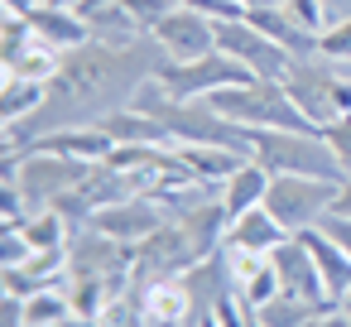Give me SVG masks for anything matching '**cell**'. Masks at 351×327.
<instances>
[{
  "label": "cell",
  "instance_id": "37",
  "mask_svg": "<svg viewBox=\"0 0 351 327\" xmlns=\"http://www.w3.org/2000/svg\"><path fill=\"white\" fill-rule=\"evenodd\" d=\"M49 5H63V10H77V0H49Z\"/></svg>",
  "mask_w": 351,
  "mask_h": 327
},
{
  "label": "cell",
  "instance_id": "16",
  "mask_svg": "<svg viewBox=\"0 0 351 327\" xmlns=\"http://www.w3.org/2000/svg\"><path fill=\"white\" fill-rule=\"evenodd\" d=\"M183 284H188V293H193V308H197V313H212V308H217V298L236 293V279H231L226 250H217V255L197 260L193 269H183Z\"/></svg>",
  "mask_w": 351,
  "mask_h": 327
},
{
  "label": "cell",
  "instance_id": "25",
  "mask_svg": "<svg viewBox=\"0 0 351 327\" xmlns=\"http://www.w3.org/2000/svg\"><path fill=\"white\" fill-rule=\"evenodd\" d=\"M317 53L337 58V63H351V20H337L317 34Z\"/></svg>",
  "mask_w": 351,
  "mask_h": 327
},
{
  "label": "cell",
  "instance_id": "28",
  "mask_svg": "<svg viewBox=\"0 0 351 327\" xmlns=\"http://www.w3.org/2000/svg\"><path fill=\"white\" fill-rule=\"evenodd\" d=\"M322 140L332 145V154L341 159V169L351 173V111L346 116H337L332 125H322Z\"/></svg>",
  "mask_w": 351,
  "mask_h": 327
},
{
  "label": "cell",
  "instance_id": "30",
  "mask_svg": "<svg viewBox=\"0 0 351 327\" xmlns=\"http://www.w3.org/2000/svg\"><path fill=\"white\" fill-rule=\"evenodd\" d=\"M183 5H193L207 20H245V5H236V0H183Z\"/></svg>",
  "mask_w": 351,
  "mask_h": 327
},
{
  "label": "cell",
  "instance_id": "19",
  "mask_svg": "<svg viewBox=\"0 0 351 327\" xmlns=\"http://www.w3.org/2000/svg\"><path fill=\"white\" fill-rule=\"evenodd\" d=\"M289 241V231L265 212V207H255V212H245V217H236L231 226H226V245L231 250H255V255H269L274 245H284Z\"/></svg>",
  "mask_w": 351,
  "mask_h": 327
},
{
  "label": "cell",
  "instance_id": "22",
  "mask_svg": "<svg viewBox=\"0 0 351 327\" xmlns=\"http://www.w3.org/2000/svg\"><path fill=\"white\" fill-rule=\"evenodd\" d=\"M87 25H92V39L116 44V49H125V44H135V39H145V34H140V25H135V15L125 10V0H111V5L92 10V15H87Z\"/></svg>",
  "mask_w": 351,
  "mask_h": 327
},
{
  "label": "cell",
  "instance_id": "4",
  "mask_svg": "<svg viewBox=\"0 0 351 327\" xmlns=\"http://www.w3.org/2000/svg\"><path fill=\"white\" fill-rule=\"evenodd\" d=\"M337 188H341V183H332V178L274 173V178H269V193H265V212L293 236V231L322 226V217H327L332 202H337Z\"/></svg>",
  "mask_w": 351,
  "mask_h": 327
},
{
  "label": "cell",
  "instance_id": "23",
  "mask_svg": "<svg viewBox=\"0 0 351 327\" xmlns=\"http://www.w3.org/2000/svg\"><path fill=\"white\" fill-rule=\"evenodd\" d=\"M49 82H29V77H0V121H25L44 106Z\"/></svg>",
  "mask_w": 351,
  "mask_h": 327
},
{
  "label": "cell",
  "instance_id": "33",
  "mask_svg": "<svg viewBox=\"0 0 351 327\" xmlns=\"http://www.w3.org/2000/svg\"><path fill=\"white\" fill-rule=\"evenodd\" d=\"M322 231H327V236L351 255V217H332V212H327V217H322Z\"/></svg>",
  "mask_w": 351,
  "mask_h": 327
},
{
  "label": "cell",
  "instance_id": "3",
  "mask_svg": "<svg viewBox=\"0 0 351 327\" xmlns=\"http://www.w3.org/2000/svg\"><path fill=\"white\" fill-rule=\"evenodd\" d=\"M250 159H260L269 173H303V178H332V183L346 178L322 130H250Z\"/></svg>",
  "mask_w": 351,
  "mask_h": 327
},
{
  "label": "cell",
  "instance_id": "24",
  "mask_svg": "<svg viewBox=\"0 0 351 327\" xmlns=\"http://www.w3.org/2000/svg\"><path fill=\"white\" fill-rule=\"evenodd\" d=\"M20 231L29 236V245H34V250H63V245L73 241V226H68L58 212H49V207H44V212H34Z\"/></svg>",
  "mask_w": 351,
  "mask_h": 327
},
{
  "label": "cell",
  "instance_id": "11",
  "mask_svg": "<svg viewBox=\"0 0 351 327\" xmlns=\"http://www.w3.org/2000/svg\"><path fill=\"white\" fill-rule=\"evenodd\" d=\"M29 149H39V154H68V159L101 164V159L116 149V140H111L101 125H63V130H49V135L29 140ZM29 149H25V154H29Z\"/></svg>",
  "mask_w": 351,
  "mask_h": 327
},
{
  "label": "cell",
  "instance_id": "21",
  "mask_svg": "<svg viewBox=\"0 0 351 327\" xmlns=\"http://www.w3.org/2000/svg\"><path fill=\"white\" fill-rule=\"evenodd\" d=\"M327 303H337V298H298V293H274L265 308H250L265 327H303L308 317H317Z\"/></svg>",
  "mask_w": 351,
  "mask_h": 327
},
{
  "label": "cell",
  "instance_id": "34",
  "mask_svg": "<svg viewBox=\"0 0 351 327\" xmlns=\"http://www.w3.org/2000/svg\"><path fill=\"white\" fill-rule=\"evenodd\" d=\"M332 217H351V173L341 178V188H337V202H332Z\"/></svg>",
  "mask_w": 351,
  "mask_h": 327
},
{
  "label": "cell",
  "instance_id": "14",
  "mask_svg": "<svg viewBox=\"0 0 351 327\" xmlns=\"http://www.w3.org/2000/svg\"><path fill=\"white\" fill-rule=\"evenodd\" d=\"M97 125H101L116 145H178L173 130H169L164 121H154L149 111H140V106H116V111L101 116Z\"/></svg>",
  "mask_w": 351,
  "mask_h": 327
},
{
  "label": "cell",
  "instance_id": "32",
  "mask_svg": "<svg viewBox=\"0 0 351 327\" xmlns=\"http://www.w3.org/2000/svg\"><path fill=\"white\" fill-rule=\"evenodd\" d=\"M303 327H351V313H346L341 303H327V308H322L317 317H308Z\"/></svg>",
  "mask_w": 351,
  "mask_h": 327
},
{
  "label": "cell",
  "instance_id": "18",
  "mask_svg": "<svg viewBox=\"0 0 351 327\" xmlns=\"http://www.w3.org/2000/svg\"><path fill=\"white\" fill-rule=\"evenodd\" d=\"M29 25H34V34L44 39V44H53L58 53H68V49H82L87 39H92V25L77 15V10H63V5H44L29 15Z\"/></svg>",
  "mask_w": 351,
  "mask_h": 327
},
{
  "label": "cell",
  "instance_id": "12",
  "mask_svg": "<svg viewBox=\"0 0 351 327\" xmlns=\"http://www.w3.org/2000/svg\"><path fill=\"white\" fill-rule=\"evenodd\" d=\"M308 250H313V260H317V274H322V284H327V298H346L351 293V255L322 231V226H308V231H293Z\"/></svg>",
  "mask_w": 351,
  "mask_h": 327
},
{
  "label": "cell",
  "instance_id": "26",
  "mask_svg": "<svg viewBox=\"0 0 351 327\" xmlns=\"http://www.w3.org/2000/svg\"><path fill=\"white\" fill-rule=\"evenodd\" d=\"M178 5V0H125V10L135 15V25H140V34H154V25L169 15Z\"/></svg>",
  "mask_w": 351,
  "mask_h": 327
},
{
  "label": "cell",
  "instance_id": "31",
  "mask_svg": "<svg viewBox=\"0 0 351 327\" xmlns=\"http://www.w3.org/2000/svg\"><path fill=\"white\" fill-rule=\"evenodd\" d=\"M0 327H29V303L20 293H5L0 298Z\"/></svg>",
  "mask_w": 351,
  "mask_h": 327
},
{
  "label": "cell",
  "instance_id": "38",
  "mask_svg": "<svg viewBox=\"0 0 351 327\" xmlns=\"http://www.w3.org/2000/svg\"><path fill=\"white\" fill-rule=\"evenodd\" d=\"M341 308H346V313H351V293H346V298H341Z\"/></svg>",
  "mask_w": 351,
  "mask_h": 327
},
{
  "label": "cell",
  "instance_id": "20",
  "mask_svg": "<svg viewBox=\"0 0 351 327\" xmlns=\"http://www.w3.org/2000/svg\"><path fill=\"white\" fill-rule=\"evenodd\" d=\"M173 149H178V164L193 169L197 178H207V183H226L250 159V154H241L231 145H173Z\"/></svg>",
  "mask_w": 351,
  "mask_h": 327
},
{
  "label": "cell",
  "instance_id": "7",
  "mask_svg": "<svg viewBox=\"0 0 351 327\" xmlns=\"http://www.w3.org/2000/svg\"><path fill=\"white\" fill-rule=\"evenodd\" d=\"M173 63H193V58H207V53H217V20H207V15H197L193 5H178L154 25V34H149Z\"/></svg>",
  "mask_w": 351,
  "mask_h": 327
},
{
  "label": "cell",
  "instance_id": "15",
  "mask_svg": "<svg viewBox=\"0 0 351 327\" xmlns=\"http://www.w3.org/2000/svg\"><path fill=\"white\" fill-rule=\"evenodd\" d=\"M269 169L260 164V159H245L226 183H221V207H226V221H236V217H245V212H255V207H265V193H269Z\"/></svg>",
  "mask_w": 351,
  "mask_h": 327
},
{
  "label": "cell",
  "instance_id": "13",
  "mask_svg": "<svg viewBox=\"0 0 351 327\" xmlns=\"http://www.w3.org/2000/svg\"><path fill=\"white\" fill-rule=\"evenodd\" d=\"M245 20L260 29V34H269L279 49H289L293 58H303V53H317V34H308L279 0H269V5H255V10H245Z\"/></svg>",
  "mask_w": 351,
  "mask_h": 327
},
{
  "label": "cell",
  "instance_id": "8",
  "mask_svg": "<svg viewBox=\"0 0 351 327\" xmlns=\"http://www.w3.org/2000/svg\"><path fill=\"white\" fill-rule=\"evenodd\" d=\"M202 255L193 250V241H188V231H183V221L178 217H169L154 236H145L140 245H135V279H164V274H183V269H193Z\"/></svg>",
  "mask_w": 351,
  "mask_h": 327
},
{
  "label": "cell",
  "instance_id": "9",
  "mask_svg": "<svg viewBox=\"0 0 351 327\" xmlns=\"http://www.w3.org/2000/svg\"><path fill=\"white\" fill-rule=\"evenodd\" d=\"M164 221H169V217H164L145 193H135V197H125V202H111V207H101V212L92 217L97 231H106V236H116V241H125V245H140V241L154 236Z\"/></svg>",
  "mask_w": 351,
  "mask_h": 327
},
{
  "label": "cell",
  "instance_id": "27",
  "mask_svg": "<svg viewBox=\"0 0 351 327\" xmlns=\"http://www.w3.org/2000/svg\"><path fill=\"white\" fill-rule=\"evenodd\" d=\"M279 5L308 29V34H322L327 29V10H322V0H279Z\"/></svg>",
  "mask_w": 351,
  "mask_h": 327
},
{
  "label": "cell",
  "instance_id": "17",
  "mask_svg": "<svg viewBox=\"0 0 351 327\" xmlns=\"http://www.w3.org/2000/svg\"><path fill=\"white\" fill-rule=\"evenodd\" d=\"M145 308H149V322H169V327H183L197 317L193 308V293L183 284V274H164V279H149L145 284Z\"/></svg>",
  "mask_w": 351,
  "mask_h": 327
},
{
  "label": "cell",
  "instance_id": "35",
  "mask_svg": "<svg viewBox=\"0 0 351 327\" xmlns=\"http://www.w3.org/2000/svg\"><path fill=\"white\" fill-rule=\"evenodd\" d=\"M44 5V0H5V10H15V15H34Z\"/></svg>",
  "mask_w": 351,
  "mask_h": 327
},
{
  "label": "cell",
  "instance_id": "6",
  "mask_svg": "<svg viewBox=\"0 0 351 327\" xmlns=\"http://www.w3.org/2000/svg\"><path fill=\"white\" fill-rule=\"evenodd\" d=\"M217 49L236 63H245L255 77L265 82H284V73L293 68V53L279 49L269 34H260L250 20H217Z\"/></svg>",
  "mask_w": 351,
  "mask_h": 327
},
{
  "label": "cell",
  "instance_id": "29",
  "mask_svg": "<svg viewBox=\"0 0 351 327\" xmlns=\"http://www.w3.org/2000/svg\"><path fill=\"white\" fill-rule=\"evenodd\" d=\"M29 255H34L29 236L20 226H5V241H0V269H5V265H29Z\"/></svg>",
  "mask_w": 351,
  "mask_h": 327
},
{
  "label": "cell",
  "instance_id": "2",
  "mask_svg": "<svg viewBox=\"0 0 351 327\" xmlns=\"http://www.w3.org/2000/svg\"><path fill=\"white\" fill-rule=\"evenodd\" d=\"M226 121L245 125V130H317L298 106L293 97L284 92V82H265V77H250V82H236V87H221L207 97Z\"/></svg>",
  "mask_w": 351,
  "mask_h": 327
},
{
  "label": "cell",
  "instance_id": "36",
  "mask_svg": "<svg viewBox=\"0 0 351 327\" xmlns=\"http://www.w3.org/2000/svg\"><path fill=\"white\" fill-rule=\"evenodd\" d=\"M49 327H97V322H92V317H77V313H73V317H63V322H49Z\"/></svg>",
  "mask_w": 351,
  "mask_h": 327
},
{
  "label": "cell",
  "instance_id": "5",
  "mask_svg": "<svg viewBox=\"0 0 351 327\" xmlns=\"http://www.w3.org/2000/svg\"><path fill=\"white\" fill-rule=\"evenodd\" d=\"M154 77H159L173 97L197 101V97H212V92H221V87L250 82L255 73H250L245 63H236V58H226V53L217 49V53H207V58H193V63H173V58H164V68H159Z\"/></svg>",
  "mask_w": 351,
  "mask_h": 327
},
{
  "label": "cell",
  "instance_id": "1",
  "mask_svg": "<svg viewBox=\"0 0 351 327\" xmlns=\"http://www.w3.org/2000/svg\"><path fill=\"white\" fill-rule=\"evenodd\" d=\"M284 92L293 97V106L322 130L337 116L351 111V63L341 68L327 53H303L293 58V68L284 73Z\"/></svg>",
  "mask_w": 351,
  "mask_h": 327
},
{
  "label": "cell",
  "instance_id": "10",
  "mask_svg": "<svg viewBox=\"0 0 351 327\" xmlns=\"http://www.w3.org/2000/svg\"><path fill=\"white\" fill-rule=\"evenodd\" d=\"M269 260H274V274H279V289H284V293L327 298V284H322V274H317V260H313V250H308L298 236H289L284 245H274Z\"/></svg>",
  "mask_w": 351,
  "mask_h": 327
}]
</instances>
